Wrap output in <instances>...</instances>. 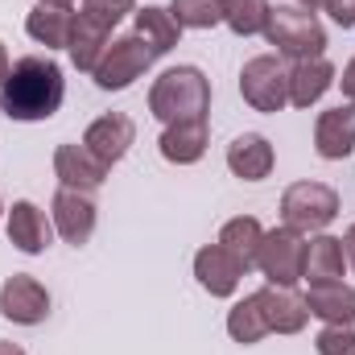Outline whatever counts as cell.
<instances>
[{
	"label": "cell",
	"instance_id": "obj_14",
	"mask_svg": "<svg viewBox=\"0 0 355 355\" xmlns=\"http://www.w3.org/2000/svg\"><path fill=\"white\" fill-rule=\"evenodd\" d=\"M257 297H261V310H265L268 335H297L310 318L306 297H297L285 285H265V289H257Z\"/></svg>",
	"mask_w": 355,
	"mask_h": 355
},
{
	"label": "cell",
	"instance_id": "obj_8",
	"mask_svg": "<svg viewBox=\"0 0 355 355\" xmlns=\"http://www.w3.org/2000/svg\"><path fill=\"white\" fill-rule=\"evenodd\" d=\"M0 314H4L8 322H17V327H37V322H46V314H50V293H46V285H42L37 277H29V272H12V277L0 285Z\"/></svg>",
	"mask_w": 355,
	"mask_h": 355
},
{
	"label": "cell",
	"instance_id": "obj_5",
	"mask_svg": "<svg viewBox=\"0 0 355 355\" xmlns=\"http://www.w3.org/2000/svg\"><path fill=\"white\" fill-rule=\"evenodd\" d=\"M240 95L257 112H281L289 103V67L281 54H257L240 71Z\"/></svg>",
	"mask_w": 355,
	"mask_h": 355
},
{
	"label": "cell",
	"instance_id": "obj_33",
	"mask_svg": "<svg viewBox=\"0 0 355 355\" xmlns=\"http://www.w3.org/2000/svg\"><path fill=\"white\" fill-rule=\"evenodd\" d=\"M4 79H8V50H4V42H0V87H4Z\"/></svg>",
	"mask_w": 355,
	"mask_h": 355
},
{
	"label": "cell",
	"instance_id": "obj_9",
	"mask_svg": "<svg viewBox=\"0 0 355 355\" xmlns=\"http://www.w3.org/2000/svg\"><path fill=\"white\" fill-rule=\"evenodd\" d=\"M132 141H137V124L124 116V112H107V116H99V120H91L87 132H83V145H87L91 153L112 170L128 149H132Z\"/></svg>",
	"mask_w": 355,
	"mask_h": 355
},
{
	"label": "cell",
	"instance_id": "obj_27",
	"mask_svg": "<svg viewBox=\"0 0 355 355\" xmlns=\"http://www.w3.org/2000/svg\"><path fill=\"white\" fill-rule=\"evenodd\" d=\"M170 12L182 29H211L223 21V0H170Z\"/></svg>",
	"mask_w": 355,
	"mask_h": 355
},
{
	"label": "cell",
	"instance_id": "obj_30",
	"mask_svg": "<svg viewBox=\"0 0 355 355\" xmlns=\"http://www.w3.org/2000/svg\"><path fill=\"white\" fill-rule=\"evenodd\" d=\"M322 8L331 12V21H335V25L355 29V0H322Z\"/></svg>",
	"mask_w": 355,
	"mask_h": 355
},
{
	"label": "cell",
	"instance_id": "obj_2",
	"mask_svg": "<svg viewBox=\"0 0 355 355\" xmlns=\"http://www.w3.org/2000/svg\"><path fill=\"white\" fill-rule=\"evenodd\" d=\"M149 112L162 124H182V120H207L211 112V83L198 67H174L149 87Z\"/></svg>",
	"mask_w": 355,
	"mask_h": 355
},
{
	"label": "cell",
	"instance_id": "obj_18",
	"mask_svg": "<svg viewBox=\"0 0 355 355\" xmlns=\"http://www.w3.org/2000/svg\"><path fill=\"white\" fill-rule=\"evenodd\" d=\"M132 33L153 50V58H162V54H170V50L178 46L182 25L174 21V12H170V8L145 4V8H137V12H132Z\"/></svg>",
	"mask_w": 355,
	"mask_h": 355
},
{
	"label": "cell",
	"instance_id": "obj_22",
	"mask_svg": "<svg viewBox=\"0 0 355 355\" xmlns=\"http://www.w3.org/2000/svg\"><path fill=\"white\" fill-rule=\"evenodd\" d=\"M343 268H347L343 240H335V236H314V240L306 244L302 281H310V285H318V281H343Z\"/></svg>",
	"mask_w": 355,
	"mask_h": 355
},
{
	"label": "cell",
	"instance_id": "obj_31",
	"mask_svg": "<svg viewBox=\"0 0 355 355\" xmlns=\"http://www.w3.org/2000/svg\"><path fill=\"white\" fill-rule=\"evenodd\" d=\"M339 83H343V95H347V99L355 103V58L347 62V67H343V79H339Z\"/></svg>",
	"mask_w": 355,
	"mask_h": 355
},
{
	"label": "cell",
	"instance_id": "obj_25",
	"mask_svg": "<svg viewBox=\"0 0 355 355\" xmlns=\"http://www.w3.org/2000/svg\"><path fill=\"white\" fill-rule=\"evenodd\" d=\"M227 335H232L236 343H244V347L261 343L268 335L265 310H261V297H257V293H248L244 302H236V306L227 310Z\"/></svg>",
	"mask_w": 355,
	"mask_h": 355
},
{
	"label": "cell",
	"instance_id": "obj_19",
	"mask_svg": "<svg viewBox=\"0 0 355 355\" xmlns=\"http://www.w3.org/2000/svg\"><path fill=\"white\" fill-rule=\"evenodd\" d=\"M162 157L174 166H194L207 153V120H182V124H166L162 141H157Z\"/></svg>",
	"mask_w": 355,
	"mask_h": 355
},
{
	"label": "cell",
	"instance_id": "obj_7",
	"mask_svg": "<svg viewBox=\"0 0 355 355\" xmlns=\"http://www.w3.org/2000/svg\"><path fill=\"white\" fill-rule=\"evenodd\" d=\"M257 268L265 272L268 285L293 289L302 281V268H306V240H302V232H293V227H272V232H265L261 252H257Z\"/></svg>",
	"mask_w": 355,
	"mask_h": 355
},
{
	"label": "cell",
	"instance_id": "obj_15",
	"mask_svg": "<svg viewBox=\"0 0 355 355\" xmlns=\"http://www.w3.org/2000/svg\"><path fill=\"white\" fill-rule=\"evenodd\" d=\"M50 236H54V227L46 223L42 207H33L25 198L12 202V211H8V244L12 248H21L25 257H37L50 248Z\"/></svg>",
	"mask_w": 355,
	"mask_h": 355
},
{
	"label": "cell",
	"instance_id": "obj_3",
	"mask_svg": "<svg viewBox=\"0 0 355 355\" xmlns=\"http://www.w3.org/2000/svg\"><path fill=\"white\" fill-rule=\"evenodd\" d=\"M265 42L277 46L281 58L310 62V58H322L327 29H322L318 12L306 8V4H272L268 8V21H265Z\"/></svg>",
	"mask_w": 355,
	"mask_h": 355
},
{
	"label": "cell",
	"instance_id": "obj_12",
	"mask_svg": "<svg viewBox=\"0 0 355 355\" xmlns=\"http://www.w3.org/2000/svg\"><path fill=\"white\" fill-rule=\"evenodd\" d=\"M314 149L327 162H343L355 149V103L343 107H327L314 124Z\"/></svg>",
	"mask_w": 355,
	"mask_h": 355
},
{
	"label": "cell",
	"instance_id": "obj_1",
	"mask_svg": "<svg viewBox=\"0 0 355 355\" xmlns=\"http://www.w3.org/2000/svg\"><path fill=\"white\" fill-rule=\"evenodd\" d=\"M62 95H67V79H62V67L54 58H42V54H29V58H17L8 67V79L0 87V112L8 120H50L58 107H62Z\"/></svg>",
	"mask_w": 355,
	"mask_h": 355
},
{
	"label": "cell",
	"instance_id": "obj_24",
	"mask_svg": "<svg viewBox=\"0 0 355 355\" xmlns=\"http://www.w3.org/2000/svg\"><path fill=\"white\" fill-rule=\"evenodd\" d=\"M261 240H265V227H261V219H252V215H236V219H227V223H223V232H219V244H223L240 265H244V272H252V268H257Z\"/></svg>",
	"mask_w": 355,
	"mask_h": 355
},
{
	"label": "cell",
	"instance_id": "obj_26",
	"mask_svg": "<svg viewBox=\"0 0 355 355\" xmlns=\"http://www.w3.org/2000/svg\"><path fill=\"white\" fill-rule=\"evenodd\" d=\"M268 8H272L268 0H223V21L232 33L252 37V33H265Z\"/></svg>",
	"mask_w": 355,
	"mask_h": 355
},
{
	"label": "cell",
	"instance_id": "obj_28",
	"mask_svg": "<svg viewBox=\"0 0 355 355\" xmlns=\"http://www.w3.org/2000/svg\"><path fill=\"white\" fill-rule=\"evenodd\" d=\"M318 355H355V318L347 322H327L314 339Z\"/></svg>",
	"mask_w": 355,
	"mask_h": 355
},
{
	"label": "cell",
	"instance_id": "obj_11",
	"mask_svg": "<svg viewBox=\"0 0 355 355\" xmlns=\"http://www.w3.org/2000/svg\"><path fill=\"white\" fill-rule=\"evenodd\" d=\"M54 227H58V236H62L67 244H75V248L87 244L91 232H95V202H91L87 190L62 186V190L54 194Z\"/></svg>",
	"mask_w": 355,
	"mask_h": 355
},
{
	"label": "cell",
	"instance_id": "obj_10",
	"mask_svg": "<svg viewBox=\"0 0 355 355\" xmlns=\"http://www.w3.org/2000/svg\"><path fill=\"white\" fill-rule=\"evenodd\" d=\"M194 277H198V285H202L211 297H232L248 272H244V265H240L223 244H207V248H198V257H194Z\"/></svg>",
	"mask_w": 355,
	"mask_h": 355
},
{
	"label": "cell",
	"instance_id": "obj_4",
	"mask_svg": "<svg viewBox=\"0 0 355 355\" xmlns=\"http://www.w3.org/2000/svg\"><path fill=\"white\" fill-rule=\"evenodd\" d=\"M339 215V194L327 182H293L281 194V219L293 232H322Z\"/></svg>",
	"mask_w": 355,
	"mask_h": 355
},
{
	"label": "cell",
	"instance_id": "obj_37",
	"mask_svg": "<svg viewBox=\"0 0 355 355\" xmlns=\"http://www.w3.org/2000/svg\"><path fill=\"white\" fill-rule=\"evenodd\" d=\"M0 215H4V207H0Z\"/></svg>",
	"mask_w": 355,
	"mask_h": 355
},
{
	"label": "cell",
	"instance_id": "obj_13",
	"mask_svg": "<svg viewBox=\"0 0 355 355\" xmlns=\"http://www.w3.org/2000/svg\"><path fill=\"white\" fill-rule=\"evenodd\" d=\"M54 174L62 186H71V190H99L103 186V178H107V166L91 153L87 145H58L54 149Z\"/></svg>",
	"mask_w": 355,
	"mask_h": 355
},
{
	"label": "cell",
	"instance_id": "obj_23",
	"mask_svg": "<svg viewBox=\"0 0 355 355\" xmlns=\"http://www.w3.org/2000/svg\"><path fill=\"white\" fill-rule=\"evenodd\" d=\"M306 310L322 322H347L355 318V289L343 281H318L306 293Z\"/></svg>",
	"mask_w": 355,
	"mask_h": 355
},
{
	"label": "cell",
	"instance_id": "obj_20",
	"mask_svg": "<svg viewBox=\"0 0 355 355\" xmlns=\"http://www.w3.org/2000/svg\"><path fill=\"white\" fill-rule=\"evenodd\" d=\"M335 83V67L327 58H310V62H293L289 67V103L293 107H310L318 103Z\"/></svg>",
	"mask_w": 355,
	"mask_h": 355
},
{
	"label": "cell",
	"instance_id": "obj_16",
	"mask_svg": "<svg viewBox=\"0 0 355 355\" xmlns=\"http://www.w3.org/2000/svg\"><path fill=\"white\" fill-rule=\"evenodd\" d=\"M272 162H277V153H272V145L261 132H244V137H236L227 145V170L236 178H244V182L268 178L272 174Z\"/></svg>",
	"mask_w": 355,
	"mask_h": 355
},
{
	"label": "cell",
	"instance_id": "obj_34",
	"mask_svg": "<svg viewBox=\"0 0 355 355\" xmlns=\"http://www.w3.org/2000/svg\"><path fill=\"white\" fill-rule=\"evenodd\" d=\"M0 355H25L17 343H0Z\"/></svg>",
	"mask_w": 355,
	"mask_h": 355
},
{
	"label": "cell",
	"instance_id": "obj_32",
	"mask_svg": "<svg viewBox=\"0 0 355 355\" xmlns=\"http://www.w3.org/2000/svg\"><path fill=\"white\" fill-rule=\"evenodd\" d=\"M343 252H347V265L355 268V223L347 227V236H343Z\"/></svg>",
	"mask_w": 355,
	"mask_h": 355
},
{
	"label": "cell",
	"instance_id": "obj_6",
	"mask_svg": "<svg viewBox=\"0 0 355 355\" xmlns=\"http://www.w3.org/2000/svg\"><path fill=\"white\" fill-rule=\"evenodd\" d=\"M149 67H153V50H149L137 33H124V37H116V42L103 50V58H99V67L91 71V79H95L99 91H124V87H132Z\"/></svg>",
	"mask_w": 355,
	"mask_h": 355
},
{
	"label": "cell",
	"instance_id": "obj_17",
	"mask_svg": "<svg viewBox=\"0 0 355 355\" xmlns=\"http://www.w3.org/2000/svg\"><path fill=\"white\" fill-rule=\"evenodd\" d=\"M75 17L79 12H71V8H58V4H42L37 0V8L25 17V33L37 46H46V50H67L71 46V33H75Z\"/></svg>",
	"mask_w": 355,
	"mask_h": 355
},
{
	"label": "cell",
	"instance_id": "obj_35",
	"mask_svg": "<svg viewBox=\"0 0 355 355\" xmlns=\"http://www.w3.org/2000/svg\"><path fill=\"white\" fill-rule=\"evenodd\" d=\"M42 4H58V8H71L75 0H42Z\"/></svg>",
	"mask_w": 355,
	"mask_h": 355
},
{
	"label": "cell",
	"instance_id": "obj_21",
	"mask_svg": "<svg viewBox=\"0 0 355 355\" xmlns=\"http://www.w3.org/2000/svg\"><path fill=\"white\" fill-rule=\"evenodd\" d=\"M112 46V29L107 25H99V21H91V17H75V33H71V62H75V71H83L91 75L95 67H99V58H103V50Z\"/></svg>",
	"mask_w": 355,
	"mask_h": 355
},
{
	"label": "cell",
	"instance_id": "obj_36",
	"mask_svg": "<svg viewBox=\"0 0 355 355\" xmlns=\"http://www.w3.org/2000/svg\"><path fill=\"white\" fill-rule=\"evenodd\" d=\"M297 4H306V8H314V4H322V0H297Z\"/></svg>",
	"mask_w": 355,
	"mask_h": 355
},
{
	"label": "cell",
	"instance_id": "obj_29",
	"mask_svg": "<svg viewBox=\"0 0 355 355\" xmlns=\"http://www.w3.org/2000/svg\"><path fill=\"white\" fill-rule=\"evenodd\" d=\"M79 12L107 25V29H116L128 12H137V0H79Z\"/></svg>",
	"mask_w": 355,
	"mask_h": 355
}]
</instances>
